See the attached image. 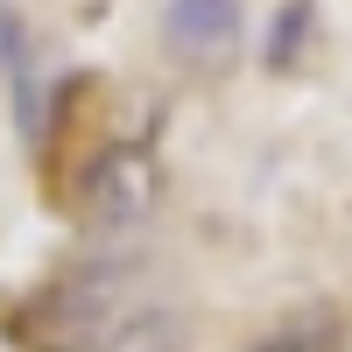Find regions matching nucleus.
Masks as SVG:
<instances>
[{
	"label": "nucleus",
	"instance_id": "obj_1",
	"mask_svg": "<svg viewBox=\"0 0 352 352\" xmlns=\"http://www.w3.org/2000/svg\"><path fill=\"white\" fill-rule=\"evenodd\" d=\"M78 204H85V219L106 226V232L141 226L155 212V155L134 148V141L92 155V169H85V184H78Z\"/></svg>",
	"mask_w": 352,
	"mask_h": 352
},
{
	"label": "nucleus",
	"instance_id": "obj_2",
	"mask_svg": "<svg viewBox=\"0 0 352 352\" xmlns=\"http://www.w3.org/2000/svg\"><path fill=\"white\" fill-rule=\"evenodd\" d=\"M162 36L190 64H226L240 50V0H162Z\"/></svg>",
	"mask_w": 352,
	"mask_h": 352
},
{
	"label": "nucleus",
	"instance_id": "obj_3",
	"mask_svg": "<svg viewBox=\"0 0 352 352\" xmlns=\"http://www.w3.org/2000/svg\"><path fill=\"white\" fill-rule=\"evenodd\" d=\"M310 14H317V0H282V14H275V36H268V71H289L296 64V43L310 36Z\"/></svg>",
	"mask_w": 352,
	"mask_h": 352
}]
</instances>
